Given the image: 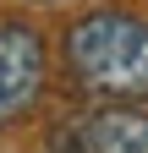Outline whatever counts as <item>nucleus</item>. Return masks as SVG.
<instances>
[{
	"mask_svg": "<svg viewBox=\"0 0 148 153\" xmlns=\"http://www.w3.org/2000/svg\"><path fill=\"white\" fill-rule=\"evenodd\" d=\"M66 71L99 99H148V22L132 11H88L66 27Z\"/></svg>",
	"mask_w": 148,
	"mask_h": 153,
	"instance_id": "nucleus-1",
	"label": "nucleus"
},
{
	"mask_svg": "<svg viewBox=\"0 0 148 153\" xmlns=\"http://www.w3.org/2000/svg\"><path fill=\"white\" fill-rule=\"evenodd\" d=\"M44 71H49V55H44L39 27L0 22V131H6L11 120H22V115L39 104Z\"/></svg>",
	"mask_w": 148,
	"mask_h": 153,
	"instance_id": "nucleus-2",
	"label": "nucleus"
},
{
	"mask_svg": "<svg viewBox=\"0 0 148 153\" xmlns=\"http://www.w3.org/2000/svg\"><path fill=\"white\" fill-rule=\"evenodd\" d=\"M55 153H148V115L104 104L55 131Z\"/></svg>",
	"mask_w": 148,
	"mask_h": 153,
	"instance_id": "nucleus-3",
	"label": "nucleus"
},
{
	"mask_svg": "<svg viewBox=\"0 0 148 153\" xmlns=\"http://www.w3.org/2000/svg\"><path fill=\"white\" fill-rule=\"evenodd\" d=\"M28 6H49L55 11V6H71V0H28Z\"/></svg>",
	"mask_w": 148,
	"mask_h": 153,
	"instance_id": "nucleus-4",
	"label": "nucleus"
}]
</instances>
